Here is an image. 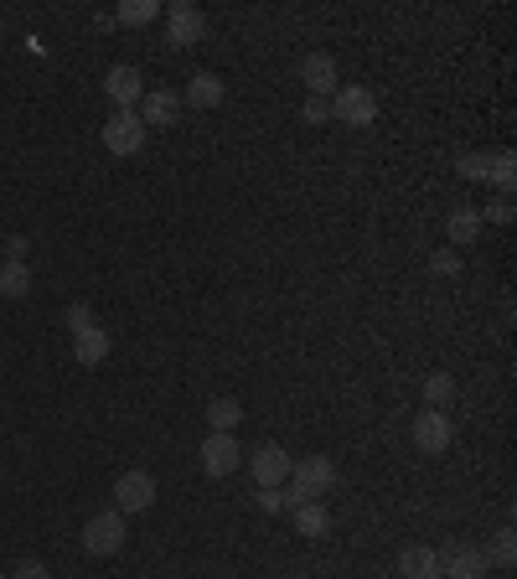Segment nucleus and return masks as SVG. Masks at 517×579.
<instances>
[{
    "label": "nucleus",
    "mask_w": 517,
    "mask_h": 579,
    "mask_svg": "<svg viewBox=\"0 0 517 579\" xmlns=\"http://www.w3.org/2000/svg\"><path fill=\"white\" fill-rule=\"evenodd\" d=\"M337 461L331 455H311V461H295L290 466V481H285V507H300V502H321L331 486H337Z\"/></svg>",
    "instance_id": "nucleus-1"
},
{
    "label": "nucleus",
    "mask_w": 517,
    "mask_h": 579,
    "mask_svg": "<svg viewBox=\"0 0 517 579\" xmlns=\"http://www.w3.org/2000/svg\"><path fill=\"white\" fill-rule=\"evenodd\" d=\"M331 119H342L352 130H368L378 119V99L362 83H337V99H331Z\"/></svg>",
    "instance_id": "nucleus-2"
},
{
    "label": "nucleus",
    "mask_w": 517,
    "mask_h": 579,
    "mask_svg": "<svg viewBox=\"0 0 517 579\" xmlns=\"http://www.w3.org/2000/svg\"><path fill=\"white\" fill-rule=\"evenodd\" d=\"M125 512H94L88 517V528H83V548L88 554H99V559H109V554H119V548H125Z\"/></svg>",
    "instance_id": "nucleus-3"
},
{
    "label": "nucleus",
    "mask_w": 517,
    "mask_h": 579,
    "mask_svg": "<svg viewBox=\"0 0 517 579\" xmlns=\"http://www.w3.org/2000/svg\"><path fill=\"white\" fill-rule=\"evenodd\" d=\"M145 507H156V476L150 471H125L114 481V512H145Z\"/></svg>",
    "instance_id": "nucleus-4"
},
{
    "label": "nucleus",
    "mask_w": 517,
    "mask_h": 579,
    "mask_svg": "<svg viewBox=\"0 0 517 579\" xmlns=\"http://www.w3.org/2000/svg\"><path fill=\"white\" fill-rule=\"evenodd\" d=\"M104 145L114 150V156H135V150L145 145V125L135 109H114L109 125H104Z\"/></svg>",
    "instance_id": "nucleus-5"
},
{
    "label": "nucleus",
    "mask_w": 517,
    "mask_h": 579,
    "mask_svg": "<svg viewBox=\"0 0 517 579\" xmlns=\"http://www.w3.org/2000/svg\"><path fill=\"white\" fill-rule=\"evenodd\" d=\"M197 461H202V471H207V476H233V471H238V461H243L238 435H218V430H212V435L202 440V450H197Z\"/></svg>",
    "instance_id": "nucleus-6"
},
{
    "label": "nucleus",
    "mask_w": 517,
    "mask_h": 579,
    "mask_svg": "<svg viewBox=\"0 0 517 579\" xmlns=\"http://www.w3.org/2000/svg\"><path fill=\"white\" fill-rule=\"evenodd\" d=\"M450 440H455V424H450L445 409H424V414L414 419V445H419L424 455H445Z\"/></svg>",
    "instance_id": "nucleus-7"
},
{
    "label": "nucleus",
    "mask_w": 517,
    "mask_h": 579,
    "mask_svg": "<svg viewBox=\"0 0 517 579\" xmlns=\"http://www.w3.org/2000/svg\"><path fill=\"white\" fill-rule=\"evenodd\" d=\"M202 32H207V16L192 6V0H176L166 11V42L171 47H192V42H202Z\"/></svg>",
    "instance_id": "nucleus-8"
},
{
    "label": "nucleus",
    "mask_w": 517,
    "mask_h": 579,
    "mask_svg": "<svg viewBox=\"0 0 517 579\" xmlns=\"http://www.w3.org/2000/svg\"><path fill=\"white\" fill-rule=\"evenodd\" d=\"M440 579H486V554L476 543H445Z\"/></svg>",
    "instance_id": "nucleus-9"
},
{
    "label": "nucleus",
    "mask_w": 517,
    "mask_h": 579,
    "mask_svg": "<svg viewBox=\"0 0 517 579\" xmlns=\"http://www.w3.org/2000/svg\"><path fill=\"white\" fill-rule=\"evenodd\" d=\"M104 94H109L114 109H135V104L145 99V83H140V73H135L130 63H114V68L104 73Z\"/></svg>",
    "instance_id": "nucleus-10"
},
{
    "label": "nucleus",
    "mask_w": 517,
    "mask_h": 579,
    "mask_svg": "<svg viewBox=\"0 0 517 579\" xmlns=\"http://www.w3.org/2000/svg\"><path fill=\"white\" fill-rule=\"evenodd\" d=\"M249 466H254V481H259V486H285L295 461H290V450H280V445H259Z\"/></svg>",
    "instance_id": "nucleus-11"
},
{
    "label": "nucleus",
    "mask_w": 517,
    "mask_h": 579,
    "mask_svg": "<svg viewBox=\"0 0 517 579\" xmlns=\"http://www.w3.org/2000/svg\"><path fill=\"white\" fill-rule=\"evenodd\" d=\"M176 119H181V99L171 94V88H156V94L140 99V125H145V130H150V125H156V130H171Z\"/></svg>",
    "instance_id": "nucleus-12"
},
{
    "label": "nucleus",
    "mask_w": 517,
    "mask_h": 579,
    "mask_svg": "<svg viewBox=\"0 0 517 579\" xmlns=\"http://www.w3.org/2000/svg\"><path fill=\"white\" fill-rule=\"evenodd\" d=\"M300 78H306V88H311L316 99L337 94V57H326V52H306V63H300Z\"/></svg>",
    "instance_id": "nucleus-13"
},
{
    "label": "nucleus",
    "mask_w": 517,
    "mask_h": 579,
    "mask_svg": "<svg viewBox=\"0 0 517 579\" xmlns=\"http://www.w3.org/2000/svg\"><path fill=\"white\" fill-rule=\"evenodd\" d=\"M399 574L404 579H440V548H404Z\"/></svg>",
    "instance_id": "nucleus-14"
},
{
    "label": "nucleus",
    "mask_w": 517,
    "mask_h": 579,
    "mask_svg": "<svg viewBox=\"0 0 517 579\" xmlns=\"http://www.w3.org/2000/svg\"><path fill=\"white\" fill-rule=\"evenodd\" d=\"M73 357L83 362V368H99V362L109 357V331L104 326H88L73 337Z\"/></svg>",
    "instance_id": "nucleus-15"
},
{
    "label": "nucleus",
    "mask_w": 517,
    "mask_h": 579,
    "mask_svg": "<svg viewBox=\"0 0 517 579\" xmlns=\"http://www.w3.org/2000/svg\"><path fill=\"white\" fill-rule=\"evenodd\" d=\"M187 104L192 109H218L223 104V78L218 73H192L187 78Z\"/></svg>",
    "instance_id": "nucleus-16"
},
{
    "label": "nucleus",
    "mask_w": 517,
    "mask_h": 579,
    "mask_svg": "<svg viewBox=\"0 0 517 579\" xmlns=\"http://www.w3.org/2000/svg\"><path fill=\"white\" fill-rule=\"evenodd\" d=\"M0 295H6V300L32 295V264H21V259H6V264H0Z\"/></svg>",
    "instance_id": "nucleus-17"
},
{
    "label": "nucleus",
    "mask_w": 517,
    "mask_h": 579,
    "mask_svg": "<svg viewBox=\"0 0 517 579\" xmlns=\"http://www.w3.org/2000/svg\"><path fill=\"white\" fill-rule=\"evenodd\" d=\"M295 528H300V538H326L331 533V512L321 502H300L295 507Z\"/></svg>",
    "instance_id": "nucleus-18"
},
{
    "label": "nucleus",
    "mask_w": 517,
    "mask_h": 579,
    "mask_svg": "<svg viewBox=\"0 0 517 579\" xmlns=\"http://www.w3.org/2000/svg\"><path fill=\"white\" fill-rule=\"evenodd\" d=\"M486 181H497L502 197H512V187H517V156L512 150H492V156H486Z\"/></svg>",
    "instance_id": "nucleus-19"
},
{
    "label": "nucleus",
    "mask_w": 517,
    "mask_h": 579,
    "mask_svg": "<svg viewBox=\"0 0 517 579\" xmlns=\"http://www.w3.org/2000/svg\"><path fill=\"white\" fill-rule=\"evenodd\" d=\"M445 233H450L455 249H466V243H476V233H481V212L455 207V212H450V223H445Z\"/></svg>",
    "instance_id": "nucleus-20"
},
{
    "label": "nucleus",
    "mask_w": 517,
    "mask_h": 579,
    "mask_svg": "<svg viewBox=\"0 0 517 579\" xmlns=\"http://www.w3.org/2000/svg\"><path fill=\"white\" fill-rule=\"evenodd\" d=\"M207 424H212L218 435H233L238 424H243V404H238V399H212V404H207Z\"/></svg>",
    "instance_id": "nucleus-21"
},
{
    "label": "nucleus",
    "mask_w": 517,
    "mask_h": 579,
    "mask_svg": "<svg viewBox=\"0 0 517 579\" xmlns=\"http://www.w3.org/2000/svg\"><path fill=\"white\" fill-rule=\"evenodd\" d=\"M481 554H486V564L512 569V559H517V533H512V528H497V533H492V548H481Z\"/></svg>",
    "instance_id": "nucleus-22"
},
{
    "label": "nucleus",
    "mask_w": 517,
    "mask_h": 579,
    "mask_svg": "<svg viewBox=\"0 0 517 579\" xmlns=\"http://www.w3.org/2000/svg\"><path fill=\"white\" fill-rule=\"evenodd\" d=\"M455 399V378L450 373H430V378H424V404H430V409H445Z\"/></svg>",
    "instance_id": "nucleus-23"
},
{
    "label": "nucleus",
    "mask_w": 517,
    "mask_h": 579,
    "mask_svg": "<svg viewBox=\"0 0 517 579\" xmlns=\"http://www.w3.org/2000/svg\"><path fill=\"white\" fill-rule=\"evenodd\" d=\"M156 11H161L156 0H125V6H119L114 16L125 21V26H145V21H156Z\"/></svg>",
    "instance_id": "nucleus-24"
},
{
    "label": "nucleus",
    "mask_w": 517,
    "mask_h": 579,
    "mask_svg": "<svg viewBox=\"0 0 517 579\" xmlns=\"http://www.w3.org/2000/svg\"><path fill=\"white\" fill-rule=\"evenodd\" d=\"M455 171H461L466 181H486V156H476V150H466V156L455 161Z\"/></svg>",
    "instance_id": "nucleus-25"
},
{
    "label": "nucleus",
    "mask_w": 517,
    "mask_h": 579,
    "mask_svg": "<svg viewBox=\"0 0 517 579\" xmlns=\"http://www.w3.org/2000/svg\"><path fill=\"white\" fill-rule=\"evenodd\" d=\"M63 326H68L73 337H78V331H88V326H99V321H94V311H88V306H68V311H63Z\"/></svg>",
    "instance_id": "nucleus-26"
},
{
    "label": "nucleus",
    "mask_w": 517,
    "mask_h": 579,
    "mask_svg": "<svg viewBox=\"0 0 517 579\" xmlns=\"http://www.w3.org/2000/svg\"><path fill=\"white\" fill-rule=\"evenodd\" d=\"M430 269H435V274H461V254H455V249H435V254H430Z\"/></svg>",
    "instance_id": "nucleus-27"
},
{
    "label": "nucleus",
    "mask_w": 517,
    "mask_h": 579,
    "mask_svg": "<svg viewBox=\"0 0 517 579\" xmlns=\"http://www.w3.org/2000/svg\"><path fill=\"white\" fill-rule=\"evenodd\" d=\"M280 507H285V486H259V512L275 517Z\"/></svg>",
    "instance_id": "nucleus-28"
},
{
    "label": "nucleus",
    "mask_w": 517,
    "mask_h": 579,
    "mask_svg": "<svg viewBox=\"0 0 517 579\" xmlns=\"http://www.w3.org/2000/svg\"><path fill=\"white\" fill-rule=\"evenodd\" d=\"M300 114H306V125H326V119H331V99H316V94H311Z\"/></svg>",
    "instance_id": "nucleus-29"
},
{
    "label": "nucleus",
    "mask_w": 517,
    "mask_h": 579,
    "mask_svg": "<svg viewBox=\"0 0 517 579\" xmlns=\"http://www.w3.org/2000/svg\"><path fill=\"white\" fill-rule=\"evenodd\" d=\"M11 579H52V569H47L42 559H21V564L11 569Z\"/></svg>",
    "instance_id": "nucleus-30"
},
{
    "label": "nucleus",
    "mask_w": 517,
    "mask_h": 579,
    "mask_svg": "<svg viewBox=\"0 0 517 579\" xmlns=\"http://www.w3.org/2000/svg\"><path fill=\"white\" fill-rule=\"evenodd\" d=\"M486 218H492V223H512V218H517V207H512V197H497L492 207H486Z\"/></svg>",
    "instance_id": "nucleus-31"
},
{
    "label": "nucleus",
    "mask_w": 517,
    "mask_h": 579,
    "mask_svg": "<svg viewBox=\"0 0 517 579\" xmlns=\"http://www.w3.org/2000/svg\"><path fill=\"white\" fill-rule=\"evenodd\" d=\"M26 249H32V243H26L21 233H16V238H6V243H0V254H6V259H21V264H26Z\"/></svg>",
    "instance_id": "nucleus-32"
},
{
    "label": "nucleus",
    "mask_w": 517,
    "mask_h": 579,
    "mask_svg": "<svg viewBox=\"0 0 517 579\" xmlns=\"http://www.w3.org/2000/svg\"><path fill=\"white\" fill-rule=\"evenodd\" d=\"M0 264H6V254H0Z\"/></svg>",
    "instance_id": "nucleus-33"
},
{
    "label": "nucleus",
    "mask_w": 517,
    "mask_h": 579,
    "mask_svg": "<svg viewBox=\"0 0 517 579\" xmlns=\"http://www.w3.org/2000/svg\"><path fill=\"white\" fill-rule=\"evenodd\" d=\"M0 579H11V574H0Z\"/></svg>",
    "instance_id": "nucleus-34"
}]
</instances>
